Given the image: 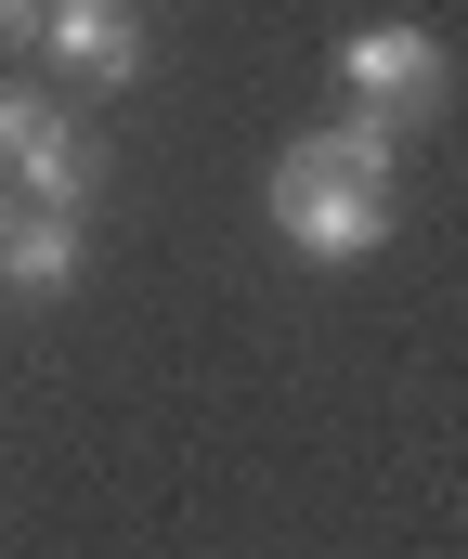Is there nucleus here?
<instances>
[{"instance_id":"nucleus-1","label":"nucleus","mask_w":468,"mask_h":559,"mask_svg":"<svg viewBox=\"0 0 468 559\" xmlns=\"http://www.w3.org/2000/svg\"><path fill=\"white\" fill-rule=\"evenodd\" d=\"M0 182H13V209H92L105 156L52 92H0Z\"/></svg>"},{"instance_id":"nucleus-2","label":"nucleus","mask_w":468,"mask_h":559,"mask_svg":"<svg viewBox=\"0 0 468 559\" xmlns=\"http://www.w3.org/2000/svg\"><path fill=\"white\" fill-rule=\"evenodd\" d=\"M338 79H351V118H377V131H404V118H430L443 105V39L430 26H351L338 39Z\"/></svg>"},{"instance_id":"nucleus-3","label":"nucleus","mask_w":468,"mask_h":559,"mask_svg":"<svg viewBox=\"0 0 468 559\" xmlns=\"http://www.w3.org/2000/svg\"><path fill=\"white\" fill-rule=\"evenodd\" d=\"M274 235L300 248V261H364V248H391V195H338V182H274Z\"/></svg>"},{"instance_id":"nucleus-4","label":"nucleus","mask_w":468,"mask_h":559,"mask_svg":"<svg viewBox=\"0 0 468 559\" xmlns=\"http://www.w3.org/2000/svg\"><path fill=\"white\" fill-rule=\"evenodd\" d=\"M274 182H338V195H391V182H404V143L377 131V118H325V131H300L287 156H274Z\"/></svg>"},{"instance_id":"nucleus-5","label":"nucleus","mask_w":468,"mask_h":559,"mask_svg":"<svg viewBox=\"0 0 468 559\" xmlns=\"http://www.w3.org/2000/svg\"><path fill=\"white\" fill-rule=\"evenodd\" d=\"M39 39H52V66L92 79V92H131V79H144V13H118V0H65V13H39Z\"/></svg>"},{"instance_id":"nucleus-6","label":"nucleus","mask_w":468,"mask_h":559,"mask_svg":"<svg viewBox=\"0 0 468 559\" xmlns=\"http://www.w3.org/2000/svg\"><path fill=\"white\" fill-rule=\"evenodd\" d=\"M79 209H13V235H0V286L13 299H52V286H79Z\"/></svg>"},{"instance_id":"nucleus-7","label":"nucleus","mask_w":468,"mask_h":559,"mask_svg":"<svg viewBox=\"0 0 468 559\" xmlns=\"http://www.w3.org/2000/svg\"><path fill=\"white\" fill-rule=\"evenodd\" d=\"M0 235H13V182H0Z\"/></svg>"}]
</instances>
